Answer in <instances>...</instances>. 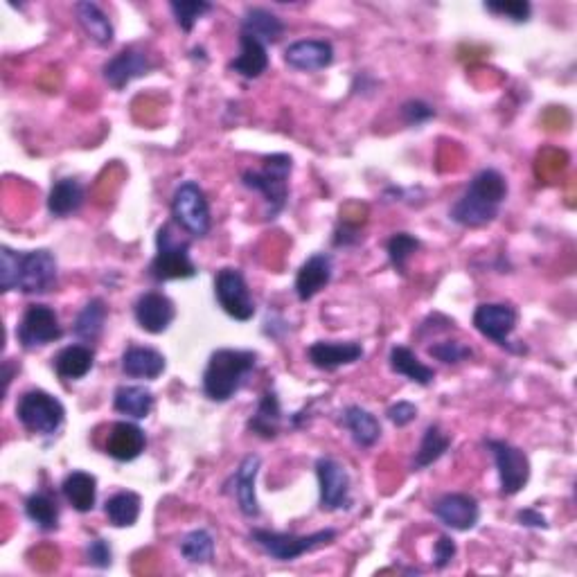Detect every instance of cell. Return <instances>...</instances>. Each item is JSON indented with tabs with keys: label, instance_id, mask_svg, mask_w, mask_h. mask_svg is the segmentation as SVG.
Returning a JSON list of instances; mask_svg holds the SVG:
<instances>
[{
	"label": "cell",
	"instance_id": "6da1fadb",
	"mask_svg": "<svg viewBox=\"0 0 577 577\" xmlns=\"http://www.w3.org/2000/svg\"><path fill=\"white\" fill-rule=\"evenodd\" d=\"M57 257L48 248L19 253L10 246L0 248V289L3 294L23 291L28 296L50 294L57 287Z\"/></svg>",
	"mask_w": 577,
	"mask_h": 577
},
{
	"label": "cell",
	"instance_id": "7a4b0ae2",
	"mask_svg": "<svg viewBox=\"0 0 577 577\" xmlns=\"http://www.w3.org/2000/svg\"><path fill=\"white\" fill-rule=\"evenodd\" d=\"M505 199L508 181L499 170L487 167L469 181L463 197L449 210V219L463 228H483L499 217Z\"/></svg>",
	"mask_w": 577,
	"mask_h": 577
},
{
	"label": "cell",
	"instance_id": "3957f363",
	"mask_svg": "<svg viewBox=\"0 0 577 577\" xmlns=\"http://www.w3.org/2000/svg\"><path fill=\"white\" fill-rule=\"evenodd\" d=\"M255 366L257 354L251 350H215L210 354L206 370H203V393L210 402H228L246 384V377L251 375Z\"/></svg>",
	"mask_w": 577,
	"mask_h": 577
},
{
	"label": "cell",
	"instance_id": "277c9868",
	"mask_svg": "<svg viewBox=\"0 0 577 577\" xmlns=\"http://www.w3.org/2000/svg\"><path fill=\"white\" fill-rule=\"evenodd\" d=\"M291 170H294V158L287 154H273L264 158L262 170L242 172L244 188L262 194L266 206L264 217L269 221H273L287 208Z\"/></svg>",
	"mask_w": 577,
	"mask_h": 577
},
{
	"label": "cell",
	"instance_id": "5b68a950",
	"mask_svg": "<svg viewBox=\"0 0 577 577\" xmlns=\"http://www.w3.org/2000/svg\"><path fill=\"white\" fill-rule=\"evenodd\" d=\"M336 539L334 528H325L312 532V535H294V532H273V530H260L255 528L251 532V541L262 548L266 555L275 562H296L298 557L312 553L316 548L330 546Z\"/></svg>",
	"mask_w": 577,
	"mask_h": 577
},
{
	"label": "cell",
	"instance_id": "8992f818",
	"mask_svg": "<svg viewBox=\"0 0 577 577\" xmlns=\"http://www.w3.org/2000/svg\"><path fill=\"white\" fill-rule=\"evenodd\" d=\"M149 275L156 282L190 280L197 275V264L190 257V242L176 239L172 226H161L156 233V255L149 264Z\"/></svg>",
	"mask_w": 577,
	"mask_h": 577
},
{
	"label": "cell",
	"instance_id": "52a82bcc",
	"mask_svg": "<svg viewBox=\"0 0 577 577\" xmlns=\"http://www.w3.org/2000/svg\"><path fill=\"white\" fill-rule=\"evenodd\" d=\"M16 417H19V422L28 433L50 438L64 426L66 408L55 395L34 388L21 395L19 404H16Z\"/></svg>",
	"mask_w": 577,
	"mask_h": 577
},
{
	"label": "cell",
	"instance_id": "ba28073f",
	"mask_svg": "<svg viewBox=\"0 0 577 577\" xmlns=\"http://www.w3.org/2000/svg\"><path fill=\"white\" fill-rule=\"evenodd\" d=\"M172 217L192 237H206L210 233V203L199 183L185 181L176 188L172 197Z\"/></svg>",
	"mask_w": 577,
	"mask_h": 577
},
{
	"label": "cell",
	"instance_id": "9c48e42d",
	"mask_svg": "<svg viewBox=\"0 0 577 577\" xmlns=\"http://www.w3.org/2000/svg\"><path fill=\"white\" fill-rule=\"evenodd\" d=\"M485 449L494 456L496 472H499L501 496H517L530 481V458L523 449L505 440H485Z\"/></svg>",
	"mask_w": 577,
	"mask_h": 577
},
{
	"label": "cell",
	"instance_id": "30bf717a",
	"mask_svg": "<svg viewBox=\"0 0 577 577\" xmlns=\"http://www.w3.org/2000/svg\"><path fill=\"white\" fill-rule=\"evenodd\" d=\"M318 476V505L323 512H341L352 508V481L345 465L336 458L323 456L316 460Z\"/></svg>",
	"mask_w": 577,
	"mask_h": 577
},
{
	"label": "cell",
	"instance_id": "8fae6325",
	"mask_svg": "<svg viewBox=\"0 0 577 577\" xmlns=\"http://www.w3.org/2000/svg\"><path fill=\"white\" fill-rule=\"evenodd\" d=\"M215 298L219 307L239 323L251 321L257 312L255 300L251 296V289H248L244 273L239 269H233V266H226V269H221L217 273Z\"/></svg>",
	"mask_w": 577,
	"mask_h": 577
},
{
	"label": "cell",
	"instance_id": "7c38bea8",
	"mask_svg": "<svg viewBox=\"0 0 577 577\" xmlns=\"http://www.w3.org/2000/svg\"><path fill=\"white\" fill-rule=\"evenodd\" d=\"M64 336V330L59 325V316L52 307L34 303L21 318L19 327H16V339H19L23 350H37L43 345L55 343Z\"/></svg>",
	"mask_w": 577,
	"mask_h": 577
},
{
	"label": "cell",
	"instance_id": "4fadbf2b",
	"mask_svg": "<svg viewBox=\"0 0 577 577\" xmlns=\"http://www.w3.org/2000/svg\"><path fill=\"white\" fill-rule=\"evenodd\" d=\"M519 323V312L508 303H483L476 307L474 312V327L481 332L485 339L494 341L501 348H508L510 352H519L512 345L510 336L517 330Z\"/></svg>",
	"mask_w": 577,
	"mask_h": 577
},
{
	"label": "cell",
	"instance_id": "5bb4252c",
	"mask_svg": "<svg viewBox=\"0 0 577 577\" xmlns=\"http://www.w3.org/2000/svg\"><path fill=\"white\" fill-rule=\"evenodd\" d=\"M431 510L442 526L458 532L474 530L478 526V519H481V505H478L474 496L463 492L442 494L440 499L431 505Z\"/></svg>",
	"mask_w": 577,
	"mask_h": 577
},
{
	"label": "cell",
	"instance_id": "9a60e30c",
	"mask_svg": "<svg viewBox=\"0 0 577 577\" xmlns=\"http://www.w3.org/2000/svg\"><path fill=\"white\" fill-rule=\"evenodd\" d=\"M152 68L154 61L145 50L124 48L118 55L106 61L102 73L106 84L115 88V91H122V88H127L133 82V79H140L152 73Z\"/></svg>",
	"mask_w": 577,
	"mask_h": 577
},
{
	"label": "cell",
	"instance_id": "2e32d148",
	"mask_svg": "<svg viewBox=\"0 0 577 577\" xmlns=\"http://www.w3.org/2000/svg\"><path fill=\"white\" fill-rule=\"evenodd\" d=\"M133 316L142 332L147 334H163L170 330V325L176 318V307L165 294L158 291H147L142 294L136 305H133Z\"/></svg>",
	"mask_w": 577,
	"mask_h": 577
},
{
	"label": "cell",
	"instance_id": "e0dca14e",
	"mask_svg": "<svg viewBox=\"0 0 577 577\" xmlns=\"http://www.w3.org/2000/svg\"><path fill=\"white\" fill-rule=\"evenodd\" d=\"M260 467H262V458L255 454H248L242 458V463H239L233 478H230V483L235 485L233 496L237 501V508L246 519H257L262 514L260 501H257V492H255Z\"/></svg>",
	"mask_w": 577,
	"mask_h": 577
},
{
	"label": "cell",
	"instance_id": "ac0fdd59",
	"mask_svg": "<svg viewBox=\"0 0 577 577\" xmlns=\"http://www.w3.org/2000/svg\"><path fill=\"white\" fill-rule=\"evenodd\" d=\"M284 61L300 73H318L334 64V46L325 39H303L284 50Z\"/></svg>",
	"mask_w": 577,
	"mask_h": 577
},
{
	"label": "cell",
	"instance_id": "d6986e66",
	"mask_svg": "<svg viewBox=\"0 0 577 577\" xmlns=\"http://www.w3.org/2000/svg\"><path fill=\"white\" fill-rule=\"evenodd\" d=\"M363 345L357 341H316L309 345L307 357L312 366L325 372H334L343 366H352L363 359Z\"/></svg>",
	"mask_w": 577,
	"mask_h": 577
},
{
	"label": "cell",
	"instance_id": "ffe728a7",
	"mask_svg": "<svg viewBox=\"0 0 577 577\" xmlns=\"http://www.w3.org/2000/svg\"><path fill=\"white\" fill-rule=\"evenodd\" d=\"M334 275V260L330 253H314L307 262L298 269L296 275V296L300 303H307L314 296L321 294V291L332 282Z\"/></svg>",
	"mask_w": 577,
	"mask_h": 577
},
{
	"label": "cell",
	"instance_id": "44dd1931",
	"mask_svg": "<svg viewBox=\"0 0 577 577\" xmlns=\"http://www.w3.org/2000/svg\"><path fill=\"white\" fill-rule=\"evenodd\" d=\"M147 447V436L138 424L131 422H115L111 426L109 436H106L104 451L118 463H131L142 456Z\"/></svg>",
	"mask_w": 577,
	"mask_h": 577
},
{
	"label": "cell",
	"instance_id": "7402d4cb",
	"mask_svg": "<svg viewBox=\"0 0 577 577\" xmlns=\"http://www.w3.org/2000/svg\"><path fill=\"white\" fill-rule=\"evenodd\" d=\"M282 404L275 390H264L255 413L248 417L246 429L262 440H275L282 431Z\"/></svg>",
	"mask_w": 577,
	"mask_h": 577
},
{
	"label": "cell",
	"instance_id": "603a6c76",
	"mask_svg": "<svg viewBox=\"0 0 577 577\" xmlns=\"http://www.w3.org/2000/svg\"><path fill=\"white\" fill-rule=\"evenodd\" d=\"M122 372L131 379H158L167 368V359L154 348L145 345H129L122 354Z\"/></svg>",
	"mask_w": 577,
	"mask_h": 577
},
{
	"label": "cell",
	"instance_id": "cb8c5ba5",
	"mask_svg": "<svg viewBox=\"0 0 577 577\" xmlns=\"http://www.w3.org/2000/svg\"><path fill=\"white\" fill-rule=\"evenodd\" d=\"M228 68L244 79H257L269 68V50L248 34L239 32V55L230 61Z\"/></svg>",
	"mask_w": 577,
	"mask_h": 577
},
{
	"label": "cell",
	"instance_id": "d4e9b609",
	"mask_svg": "<svg viewBox=\"0 0 577 577\" xmlns=\"http://www.w3.org/2000/svg\"><path fill=\"white\" fill-rule=\"evenodd\" d=\"M239 32L257 39L264 46H273L282 39L284 23L280 16L264 10V7H248L242 16V23H239Z\"/></svg>",
	"mask_w": 577,
	"mask_h": 577
},
{
	"label": "cell",
	"instance_id": "484cf974",
	"mask_svg": "<svg viewBox=\"0 0 577 577\" xmlns=\"http://www.w3.org/2000/svg\"><path fill=\"white\" fill-rule=\"evenodd\" d=\"M341 424L350 431L354 445L361 449L375 447L381 440V424L377 415H372L366 408L352 404L341 413Z\"/></svg>",
	"mask_w": 577,
	"mask_h": 577
},
{
	"label": "cell",
	"instance_id": "4316f807",
	"mask_svg": "<svg viewBox=\"0 0 577 577\" xmlns=\"http://www.w3.org/2000/svg\"><path fill=\"white\" fill-rule=\"evenodd\" d=\"M95 366V352L91 345H68V348L59 350L52 359V368H55L61 379H84Z\"/></svg>",
	"mask_w": 577,
	"mask_h": 577
},
{
	"label": "cell",
	"instance_id": "83f0119b",
	"mask_svg": "<svg viewBox=\"0 0 577 577\" xmlns=\"http://www.w3.org/2000/svg\"><path fill=\"white\" fill-rule=\"evenodd\" d=\"M75 16L79 25H82V30L86 32V37L91 39L95 46H100V48L111 46L115 32H113L111 19L102 12L100 5L88 3V0H84V3H77Z\"/></svg>",
	"mask_w": 577,
	"mask_h": 577
},
{
	"label": "cell",
	"instance_id": "f1b7e54d",
	"mask_svg": "<svg viewBox=\"0 0 577 577\" xmlns=\"http://www.w3.org/2000/svg\"><path fill=\"white\" fill-rule=\"evenodd\" d=\"M388 363L395 375H402L408 381H413V384L431 386L433 379H436V370L417 359V354L411 348H406V345H395L388 354Z\"/></svg>",
	"mask_w": 577,
	"mask_h": 577
},
{
	"label": "cell",
	"instance_id": "f546056e",
	"mask_svg": "<svg viewBox=\"0 0 577 577\" xmlns=\"http://www.w3.org/2000/svg\"><path fill=\"white\" fill-rule=\"evenodd\" d=\"M86 192L84 185L77 179H59L55 185L50 188L48 194V210L52 217H70L73 212L84 206Z\"/></svg>",
	"mask_w": 577,
	"mask_h": 577
},
{
	"label": "cell",
	"instance_id": "4dcf8cb0",
	"mask_svg": "<svg viewBox=\"0 0 577 577\" xmlns=\"http://www.w3.org/2000/svg\"><path fill=\"white\" fill-rule=\"evenodd\" d=\"M61 492H64L66 501L73 505L77 512H91L97 503V478L88 472H70L64 483H61Z\"/></svg>",
	"mask_w": 577,
	"mask_h": 577
},
{
	"label": "cell",
	"instance_id": "1f68e13d",
	"mask_svg": "<svg viewBox=\"0 0 577 577\" xmlns=\"http://www.w3.org/2000/svg\"><path fill=\"white\" fill-rule=\"evenodd\" d=\"M154 393L145 386H120L113 395V408L120 415L145 420L154 411Z\"/></svg>",
	"mask_w": 577,
	"mask_h": 577
},
{
	"label": "cell",
	"instance_id": "d6a6232c",
	"mask_svg": "<svg viewBox=\"0 0 577 577\" xmlns=\"http://www.w3.org/2000/svg\"><path fill=\"white\" fill-rule=\"evenodd\" d=\"M106 316H109V309L102 298H91L84 305L82 312L77 314L73 323V334L82 343H95L104 332Z\"/></svg>",
	"mask_w": 577,
	"mask_h": 577
},
{
	"label": "cell",
	"instance_id": "836d02e7",
	"mask_svg": "<svg viewBox=\"0 0 577 577\" xmlns=\"http://www.w3.org/2000/svg\"><path fill=\"white\" fill-rule=\"evenodd\" d=\"M449 447H451V438L440 429V424H429L422 436L420 447H417L415 451L411 469L413 472H422V469L438 463V460L447 454Z\"/></svg>",
	"mask_w": 577,
	"mask_h": 577
},
{
	"label": "cell",
	"instance_id": "e575fe53",
	"mask_svg": "<svg viewBox=\"0 0 577 577\" xmlns=\"http://www.w3.org/2000/svg\"><path fill=\"white\" fill-rule=\"evenodd\" d=\"M142 510V499L136 492H118L106 499L104 514L113 528H131L136 526Z\"/></svg>",
	"mask_w": 577,
	"mask_h": 577
},
{
	"label": "cell",
	"instance_id": "d590c367",
	"mask_svg": "<svg viewBox=\"0 0 577 577\" xmlns=\"http://www.w3.org/2000/svg\"><path fill=\"white\" fill-rule=\"evenodd\" d=\"M25 514L43 532L59 528V503L46 492H34L25 499Z\"/></svg>",
	"mask_w": 577,
	"mask_h": 577
},
{
	"label": "cell",
	"instance_id": "8d00e7d4",
	"mask_svg": "<svg viewBox=\"0 0 577 577\" xmlns=\"http://www.w3.org/2000/svg\"><path fill=\"white\" fill-rule=\"evenodd\" d=\"M181 555L190 564H210L215 559V537L208 530H192L181 539Z\"/></svg>",
	"mask_w": 577,
	"mask_h": 577
},
{
	"label": "cell",
	"instance_id": "74e56055",
	"mask_svg": "<svg viewBox=\"0 0 577 577\" xmlns=\"http://www.w3.org/2000/svg\"><path fill=\"white\" fill-rule=\"evenodd\" d=\"M420 239L413 237L411 233H395L386 242L388 260L393 264V269L399 273H406V264L411 257L420 251Z\"/></svg>",
	"mask_w": 577,
	"mask_h": 577
},
{
	"label": "cell",
	"instance_id": "f35d334b",
	"mask_svg": "<svg viewBox=\"0 0 577 577\" xmlns=\"http://www.w3.org/2000/svg\"><path fill=\"white\" fill-rule=\"evenodd\" d=\"M170 10L179 28L183 32H192L197 21L212 12V3H206V0H172Z\"/></svg>",
	"mask_w": 577,
	"mask_h": 577
},
{
	"label": "cell",
	"instance_id": "ab89813d",
	"mask_svg": "<svg viewBox=\"0 0 577 577\" xmlns=\"http://www.w3.org/2000/svg\"><path fill=\"white\" fill-rule=\"evenodd\" d=\"M426 352H429V357L445 363V366H458V363H463V361L474 357V350L460 341L433 343V345H429V348H426Z\"/></svg>",
	"mask_w": 577,
	"mask_h": 577
},
{
	"label": "cell",
	"instance_id": "60d3db41",
	"mask_svg": "<svg viewBox=\"0 0 577 577\" xmlns=\"http://www.w3.org/2000/svg\"><path fill=\"white\" fill-rule=\"evenodd\" d=\"M483 7L490 14L505 16V19H510L512 23H528L532 14V5L528 0H499V3L490 0V3H485Z\"/></svg>",
	"mask_w": 577,
	"mask_h": 577
},
{
	"label": "cell",
	"instance_id": "b9f144b4",
	"mask_svg": "<svg viewBox=\"0 0 577 577\" xmlns=\"http://www.w3.org/2000/svg\"><path fill=\"white\" fill-rule=\"evenodd\" d=\"M399 115L408 127H422L431 118H436V109L424 100H408L399 106Z\"/></svg>",
	"mask_w": 577,
	"mask_h": 577
},
{
	"label": "cell",
	"instance_id": "7bdbcfd3",
	"mask_svg": "<svg viewBox=\"0 0 577 577\" xmlns=\"http://www.w3.org/2000/svg\"><path fill=\"white\" fill-rule=\"evenodd\" d=\"M86 562L88 566L97 568V571H106L113 564V548L106 539L97 537L93 541H88L86 546Z\"/></svg>",
	"mask_w": 577,
	"mask_h": 577
},
{
	"label": "cell",
	"instance_id": "ee69618b",
	"mask_svg": "<svg viewBox=\"0 0 577 577\" xmlns=\"http://www.w3.org/2000/svg\"><path fill=\"white\" fill-rule=\"evenodd\" d=\"M456 553H458L456 541L449 535H440L436 546H433V566H436L438 571H442V568H447L451 562H454Z\"/></svg>",
	"mask_w": 577,
	"mask_h": 577
},
{
	"label": "cell",
	"instance_id": "f6af8a7d",
	"mask_svg": "<svg viewBox=\"0 0 577 577\" xmlns=\"http://www.w3.org/2000/svg\"><path fill=\"white\" fill-rule=\"evenodd\" d=\"M386 415H388V420L397 426V429H404V426L413 424L417 420V406L411 402H397L388 408Z\"/></svg>",
	"mask_w": 577,
	"mask_h": 577
},
{
	"label": "cell",
	"instance_id": "bcb514c9",
	"mask_svg": "<svg viewBox=\"0 0 577 577\" xmlns=\"http://www.w3.org/2000/svg\"><path fill=\"white\" fill-rule=\"evenodd\" d=\"M334 246L336 248H345V246H354V244H359L361 242V230L359 226H350V224H341L339 228L334 230Z\"/></svg>",
	"mask_w": 577,
	"mask_h": 577
},
{
	"label": "cell",
	"instance_id": "7dc6e473",
	"mask_svg": "<svg viewBox=\"0 0 577 577\" xmlns=\"http://www.w3.org/2000/svg\"><path fill=\"white\" fill-rule=\"evenodd\" d=\"M517 521L521 526L526 528H541V530H548V519L535 508H526V510H519L517 512Z\"/></svg>",
	"mask_w": 577,
	"mask_h": 577
}]
</instances>
